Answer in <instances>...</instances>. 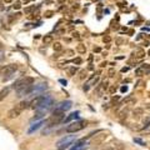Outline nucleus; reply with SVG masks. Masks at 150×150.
<instances>
[{"label": "nucleus", "mask_w": 150, "mask_h": 150, "mask_svg": "<svg viewBox=\"0 0 150 150\" xmlns=\"http://www.w3.org/2000/svg\"><path fill=\"white\" fill-rule=\"evenodd\" d=\"M34 85V79L31 76H24V78H20L13 84V89L14 90H20V89H24L28 86H31Z\"/></svg>", "instance_id": "nucleus-1"}, {"label": "nucleus", "mask_w": 150, "mask_h": 150, "mask_svg": "<svg viewBox=\"0 0 150 150\" xmlns=\"http://www.w3.org/2000/svg\"><path fill=\"white\" fill-rule=\"evenodd\" d=\"M75 142H76V137L75 135H68L65 138H62L56 143V150H65L70 145H73Z\"/></svg>", "instance_id": "nucleus-2"}, {"label": "nucleus", "mask_w": 150, "mask_h": 150, "mask_svg": "<svg viewBox=\"0 0 150 150\" xmlns=\"http://www.w3.org/2000/svg\"><path fill=\"white\" fill-rule=\"evenodd\" d=\"M16 69H18V65L16 64H9V65H6V67H4L1 69V75H4L3 80L4 81L10 80V79L14 76V74H15Z\"/></svg>", "instance_id": "nucleus-3"}, {"label": "nucleus", "mask_w": 150, "mask_h": 150, "mask_svg": "<svg viewBox=\"0 0 150 150\" xmlns=\"http://www.w3.org/2000/svg\"><path fill=\"white\" fill-rule=\"evenodd\" d=\"M86 126V121L85 120H78V121H74V123H70L68 126H67V130L68 133H71V134H75L78 131L83 130L84 128Z\"/></svg>", "instance_id": "nucleus-4"}, {"label": "nucleus", "mask_w": 150, "mask_h": 150, "mask_svg": "<svg viewBox=\"0 0 150 150\" xmlns=\"http://www.w3.org/2000/svg\"><path fill=\"white\" fill-rule=\"evenodd\" d=\"M73 103L70 100H64L60 101L58 105L55 106V109L53 110V114H65V111H68L70 108H71Z\"/></svg>", "instance_id": "nucleus-5"}, {"label": "nucleus", "mask_w": 150, "mask_h": 150, "mask_svg": "<svg viewBox=\"0 0 150 150\" xmlns=\"http://www.w3.org/2000/svg\"><path fill=\"white\" fill-rule=\"evenodd\" d=\"M64 120H65V114H53L45 121V124L48 126H53V125H58L60 123H64Z\"/></svg>", "instance_id": "nucleus-6"}, {"label": "nucleus", "mask_w": 150, "mask_h": 150, "mask_svg": "<svg viewBox=\"0 0 150 150\" xmlns=\"http://www.w3.org/2000/svg\"><path fill=\"white\" fill-rule=\"evenodd\" d=\"M45 90H48V84H46V83L36 84V85H34V86H33V89H31V93H30V95L38 96V95H40V94H43Z\"/></svg>", "instance_id": "nucleus-7"}, {"label": "nucleus", "mask_w": 150, "mask_h": 150, "mask_svg": "<svg viewBox=\"0 0 150 150\" xmlns=\"http://www.w3.org/2000/svg\"><path fill=\"white\" fill-rule=\"evenodd\" d=\"M106 138H108V133H106V131H96V135L91 139V144L93 145L101 144Z\"/></svg>", "instance_id": "nucleus-8"}, {"label": "nucleus", "mask_w": 150, "mask_h": 150, "mask_svg": "<svg viewBox=\"0 0 150 150\" xmlns=\"http://www.w3.org/2000/svg\"><path fill=\"white\" fill-rule=\"evenodd\" d=\"M86 146H88L86 139L84 138V139H80V140H76L69 150H86Z\"/></svg>", "instance_id": "nucleus-9"}, {"label": "nucleus", "mask_w": 150, "mask_h": 150, "mask_svg": "<svg viewBox=\"0 0 150 150\" xmlns=\"http://www.w3.org/2000/svg\"><path fill=\"white\" fill-rule=\"evenodd\" d=\"M145 74H150V65L149 64H143L142 67L135 70V75H137V76H143Z\"/></svg>", "instance_id": "nucleus-10"}, {"label": "nucleus", "mask_w": 150, "mask_h": 150, "mask_svg": "<svg viewBox=\"0 0 150 150\" xmlns=\"http://www.w3.org/2000/svg\"><path fill=\"white\" fill-rule=\"evenodd\" d=\"M20 114H21V110L19 109L18 106H15V108H13V109H10V110L8 111V118L9 119H15Z\"/></svg>", "instance_id": "nucleus-11"}, {"label": "nucleus", "mask_w": 150, "mask_h": 150, "mask_svg": "<svg viewBox=\"0 0 150 150\" xmlns=\"http://www.w3.org/2000/svg\"><path fill=\"white\" fill-rule=\"evenodd\" d=\"M41 100H43V95H41V96H36L35 99L30 103V108H31V109H34V110H38V109H39V106H40V104H41Z\"/></svg>", "instance_id": "nucleus-12"}, {"label": "nucleus", "mask_w": 150, "mask_h": 150, "mask_svg": "<svg viewBox=\"0 0 150 150\" xmlns=\"http://www.w3.org/2000/svg\"><path fill=\"white\" fill-rule=\"evenodd\" d=\"M10 90H11V88H10V86H5V88H3L1 90H0V101H3V100L9 95Z\"/></svg>", "instance_id": "nucleus-13"}, {"label": "nucleus", "mask_w": 150, "mask_h": 150, "mask_svg": "<svg viewBox=\"0 0 150 150\" xmlns=\"http://www.w3.org/2000/svg\"><path fill=\"white\" fill-rule=\"evenodd\" d=\"M133 56H134L135 59H142V58H144V56H145V50L142 49V48H138L133 53Z\"/></svg>", "instance_id": "nucleus-14"}, {"label": "nucleus", "mask_w": 150, "mask_h": 150, "mask_svg": "<svg viewBox=\"0 0 150 150\" xmlns=\"http://www.w3.org/2000/svg\"><path fill=\"white\" fill-rule=\"evenodd\" d=\"M79 118V111H75V112H71L68 118H65L64 120V123H70V121H73V120H76Z\"/></svg>", "instance_id": "nucleus-15"}, {"label": "nucleus", "mask_w": 150, "mask_h": 150, "mask_svg": "<svg viewBox=\"0 0 150 150\" xmlns=\"http://www.w3.org/2000/svg\"><path fill=\"white\" fill-rule=\"evenodd\" d=\"M43 124H44V121H38V123L33 124V125L30 126V129L28 130V133H29V134H33V133H34L35 130H38V129H39V128H40V126L43 125Z\"/></svg>", "instance_id": "nucleus-16"}, {"label": "nucleus", "mask_w": 150, "mask_h": 150, "mask_svg": "<svg viewBox=\"0 0 150 150\" xmlns=\"http://www.w3.org/2000/svg\"><path fill=\"white\" fill-rule=\"evenodd\" d=\"M16 106L23 111V110H25V109H28V108L30 106V103H29V101H21L20 104H18Z\"/></svg>", "instance_id": "nucleus-17"}, {"label": "nucleus", "mask_w": 150, "mask_h": 150, "mask_svg": "<svg viewBox=\"0 0 150 150\" xmlns=\"http://www.w3.org/2000/svg\"><path fill=\"white\" fill-rule=\"evenodd\" d=\"M43 43H44V45L51 44V43H53V36H51V35H45L43 38Z\"/></svg>", "instance_id": "nucleus-18"}, {"label": "nucleus", "mask_w": 150, "mask_h": 150, "mask_svg": "<svg viewBox=\"0 0 150 150\" xmlns=\"http://www.w3.org/2000/svg\"><path fill=\"white\" fill-rule=\"evenodd\" d=\"M76 51H78V53H80V54H85V51H86L85 45H84V44H79L76 46Z\"/></svg>", "instance_id": "nucleus-19"}, {"label": "nucleus", "mask_w": 150, "mask_h": 150, "mask_svg": "<svg viewBox=\"0 0 150 150\" xmlns=\"http://www.w3.org/2000/svg\"><path fill=\"white\" fill-rule=\"evenodd\" d=\"M53 49H54L55 51H62V50H63V45L60 44V43H54V44H53Z\"/></svg>", "instance_id": "nucleus-20"}, {"label": "nucleus", "mask_w": 150, "mask_h": 150, "mask_svg": "<svg viewBox=\"0 0 150 150\" xmlns=\"http://www.w3.org/2000/svg\"><path fill=\"white\" fill-rule=\"evenodd\" d=\"M76 71H78V68L73 67V68H69V70H68V74L70 75V76H74V75L76 74Z\"/></svg>", "instance_id": "nucleus-21"}, {"label": "nucleus", "mask_w": 150, "mask_h": 150, "mask_svg": "<svg viewBox=\"0 0 150 150\" xmlns=\"http://www.w3.org/2000/svg\"><path fill=\"white\" fill-rule=\"evenodd\" d=\"M13 8L15 9V10H19V9L21 8V3L20 1H15V3H14V5H13Z\"/></svg>", "instance_id": "nucleus-22"}, {"label": "nucleus", "mask_w": 150, "mask_h": 150, "mask_svg": "<svg viewBox=\"0 0 150 150\" xmlns=\"http://www.w3.org/2000/svg\"><path fill=\"white\" fill-rule=\"evenodd\" d=\"M86 76V71L85 70H80V75H79V79H84Z\"/></svg>", "instance_id": "nucleus-23"}, {"label": "nucleus", "mask_w": 150, "mask_h": 150, "mask_svg": "<svg viewBox=\"0 0 150 150\" xmlns=\"http://www.w3.org/2000/svg\"><path fill=\"white\" fill-rule=\"evenodd\" d=\"M143 112V109H137L134 111V116H140V114Z\"/></svg>", "instance_id": "nucleus-24"}, {"label": "nucleus", "mask_w": 150, "mask_h": 150, "mask_svg": "<svg viewBox=\"0 0 150 150\" xmlns=\"http://www.w3.org/2000/svg\"><path fill=\"white\" fill-rule=\"evenodd\" d=\"M110 40H111V38L109 35H106V36L103 38V41H104V43H110Z\"/></svg>", "instance_id": "nucleus-25"}, {"label": "nucleus", "mask_w": 150, "mask_h": 150, "mask_svg": "<svg viewBox=\"0 0 150 150\" xmlns=\"http://www.w3.org/2000/svg\"><path fill=\"white\" fill-rule=\"evenodd\" d=\"M53 14H54V11H45V14H44V15H45V18H51V16H53Z\"/></svg>", "instance_id": "nucleus-26"}, {"label": "nucleus", "mask_w": 150, "mask_h": 150, "mask_svg": "<svg viewBox=\"0 0 150 150\" xmlns=\"http://www.w3.org/2000/svg\"><path fill=\"white\" fill-rule=\"evenodd\" d=\"M81 62H83V60H81L80 58H76V59H74V60H73V63H74V64H76V65L81 64Z\"/></svg>", "instance_id": "nucleus-27"}, {"label": "nucleus", "mask_w": 150, "mask_h": 150, "mask_svg": "<svg viewBox=\"0 0 150 150\" xmlns=\"http://www.w3.org/2000/svg\"><path fill=\"white\" fill-rule=\"evenodd\" d=\"M33 10H34V6H29V8H26V9H25V14H30Z\"/></svg>", "instance_id": "nucleus-28"}, {"label": "nucleus", "mask_w": 150, "mask_h": 150, "mask_svg": "<svg viewBox=\"0 0 150 150\" xmlns=\"http://www.w3.org/2000/svg\"><path fill=\"white\" fill-rule=\"evenodd\" d=\"M123 43H124V40L121 39V38H118V39H116V44H118V45H121Z\"/></svg>", "instance_id": "nucleus-29"}, {"label": "nucleus", "mask_w": 150, "mask_h": 150, "mask_svg": "<svg viewBox=\"0 0 150 150\" xmlns=\"http://www.w3.org/2000/svg\"><path fill=\"white\" fill-rule=\"evenodd\" d=\"M134 142H135V143H139L140 145H145L143 140H140V139H134Z\"/></svg>", "instance_id": "nucleus-30"}, {"label": "nucleus", "mask_w": 150, "mask_h": 150, "mask_svg": "<svg viewBox=\"0 0 150 150\" xmlns=\"http://www.w3.org/2000/svg\"><path fill=\"white\" fill-rule=\"evenodd\" d=\"M114 73H115V70L114 69H110L109 70V76H114Z\"/></svg>", "instance_id": "nucleus-31"}, {"label": "nucleus", "mask_w": 150, "mask_h": 150, "mask_svg": "<svg viewBox=\"0 0 150 150\" xmlns=\"http://www.w3.org/2000/svg\"><path fill=\"white\" fill-rule=\"evenodd\" d=\"M115 90H116V89H115V86H110V89H109V91L112 94V93H115Z\"/></svg>", "instance_id": "nucleus-32"}, {"label": "nucleus", "mask_w": 150, "mask_h": 150, "mask_svg": "<svg viewBox=\"0 0 150 150\" xmlns=\"http://www.w3.org/2000/svg\"><path fill=\"white\" fill-rule=\"evenodd\" d=\"M3 58H4V53H3V51H0V62L3 60Z\"/></svg>", "instance_id": "nucleus-33"}, {"label": "nucleus", "mask_w": 150, "mask_h": 150, "mask_svg": "<svg viewBox=\"0 0 150 150\" xmlns=\"http://www.w3.org/2000/svg\"><path fill=\"white\" fill-rule=\"evenodd\" d=\"M73 36H74V38H78V36H79V33H78V31L73 33Z\"/></svg>", "instance_id": "nucleus-34"}, {"label": "nucleus", "mask_w": 150, "mask_h": 150, "mask_svg": "<svg viewBox=\"0 0 150 150\" xmlns=\"http://www.w3.org/2000/svg\"><path fill=\"white\" fill-rule=\"evenodd\" d=\"M60 83L64 84V85H67V80H64V79H60Z\"/></svg>", "instance_id": "nucleus-35"}, {"label": "nucleus", "mask_w": 150, "mask_h": 150, "mask_svg": "<svg viewBox=\"0 0 150 150\" xmlns=\"http://www.w3.org/2000/svg\"><path fill=\"white\" fill-rule=\"evenodd\" d=\"M128 70H129V68H123V69H121V71L125 73V71H128Z\"/></svg>", "instance_id": "nucleus-36"}, {"label": "nucleus", "mask_w": 150, "mask_h": 150, "mask_svg": "<svg viewBox=\"0 0 150 150\" xmlns=\"http://www.w3.org/2000/svg\"><path fill=\"white\" fill-rule=\"evenodd\" d=\"M126 90H128V88H126V86H123V88H121V91H126Z\"/></svg>", "instance_id": "nucleus-37"}, {"label": "nucleus", "mask_w": 150, "mask_h": 150, "mask_svg": "<svg viewBox=\"0 0 150 150\" xmlns=\"http://www.w3.org/2000/svg\"><path fill=\"white\" fill-rule=\"evenodd\" d=\"M4 1H5V3H11L13 0H4Z\"/></svg>", "instance_id": "nucleus-38"}, {"label": "nucleus", "mask_w": 150, "mask_h": 150, "mask_svg": "<svg viewBox=\"0 0 150 150\" xmlns=\"http://www.w3.org/2000/svg\"><path fill=\"white\" fill-rule=\"evenodd\" d=\"M23 1H24V3H29L30 0H23Z\"/></svg>", "instance_id": "nucleus-39"}]
</instances>
